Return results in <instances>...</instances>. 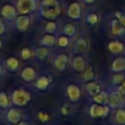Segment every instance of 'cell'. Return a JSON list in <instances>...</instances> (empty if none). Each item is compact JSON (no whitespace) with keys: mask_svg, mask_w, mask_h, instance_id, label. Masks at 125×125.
<instances>
[{"mask_svg":"<svg viewBox=\"0 0 125 125\" xmlns=\"http://www.w3.org/2000/svg\"><path fill=\"white\" fill-rule=\"evenodd\" d=\"M30 99H31L30 94L23 89H16L13 91L12 102L14 104H16L18 106L25 105L30 101Z\"/></svg>","mask_w":125,"mask_h":125,"instance_id":"cell-1","label":"cell"},{"mask_svg":"<svg viewBox=\"0 0 125 125\" xmlns=\"http://www.w3.org/2000/svg\"><path fill=\"white\" fill-rule=\"evenodd\" d=\"M90 115L94 118H98V117H104L106 116L107 112H108V107L107 106H103L100 104H93L90 106Z\"/></svg>","mask_w":125,"mask_h":125,"instance_id":"cell-2","label":"cell"},{"mask_svg":"<svg viewBox=\"0 0 125 125\" xmlns=\"http://www.w3.org/2000/svg\"><path fill=\"white\" fill-rule=\"evenodd\" d=\"M66 93H67V96L69 98V100L72 102V103H76L78 102V100L80 99V96H81V92H80V89L74 85V84H69L66 88Z\"/></svg>","mask_w":125,"mask_h":125,"instance_id":"cell-3","label":"cell"},{"mask_svg":"<svg viewBox=\"0 0 125 125\" xmlns=\"http://www.w3.org/2000/svg\"><path fill=\"white\" fill-rule=\"evenodd\" d=\"M21 111L17 108H10L6 114L7 121L13 125H16L17 123H19L21 121Z\"/></svg>","mask_w":125,"mask_h":125,"instance_id":"cell-4","label":"cell"},{"mask_svg":"<svg viewBox=\"0 0 125 125\" xmlns=\"http://www.w3.org/2000/svg\"><path fill=\"white\" fill-rule=\"evenodd\" d=\"M125 100V96H123L120 92H114L109 94L108 96V104L111 107H116L119 104H121Z\"/></svg>","mask_w":125,"mask_h":125,"instance_id":"cell-5","label":"cell"},{"mask_svg":"<svg viewBox=\"0 0 125 125\" xmlns=\"http://www.w3.org/2000/svg\"><path fill=\"white\" fill-rule=\"evenodd\" d=\"M67 56L65 54H61L59 55L55 61H54V66L56 69H58L59 71H63L66 67V64H67Z\"/></svg>","mask_w":125,"mask_h":125,"instance_id":"cell-6","label":"cell"},{"mask_svg":"<svg viewBox=\"0 0 125 125\" xmlns=\"http://www.w3.org/2000/svg\"><path fill=\"white\" fill-rule=\"evenodd\" d=\"M5 67L10 72H16L20 68V61L16 57H9L5 62Z\"/></svg>","mask_w":125,"mask_h":125,"instance_id":"cell-7","label":"cell"},{"mask_svg":"<svg viewBox=\"0 0 125 125\" xmlns=\"http://www.w3.org/2000/svg\"><path fill=\"white\" fill-rule=\"evenodd\" d=\"M21 77L24 80V81H32L35 77H36V72H35V69L31 66H26L24 67L21 72Z\"/></svg>","mask_w":125,"mask_h":125,"instance_id":"cell-8","label":"cell"},{"mask_svg":"<svg viewBox=\"0 0 125 125\" xmlns=\"http://www.w3.org/2000/svg\"><path fill=\"white\" fill-rule=\"evenodd\" d=\"M111 70L114 72H122L125 70V57H119L112 62Z\"/></svg>","mask_w":125,"mask_h":125,"instance_id":"cell-9","label":"cell"},{"mask_svg":"<svg viewBox=\"0 0 125 125\" xmlns=\"http://www.w3.org/2000/svg\"><path fill=\"white\" fill-rule=\"evenodd\" d=\"M33 7V0H19L18 10L20 13L24 14L29 12Z\"/></svg>","mask_w":125,"mask_h":125,"instance_id":"cell-10","label":"cell"},{"mask_svg":"<svg viewBox=\"0 0 125 125\" xmlns=\"http://www.w3.org/2000/svg\"><path fill=\"white\" fill-rule=\"evenodd\" d=\"M72 67L76 71H84L85 69V61L81 56H75L72 60Z\"/></svg>","mask_w":125,"mask_h":125,"instance_id":"cell-11","label":"cell"},{"mask_svg":"<svg viewBox=\"0 0 125 125\" xmlns=\"http://www.w3.org/2000/svg\"><path fill=\"white\" fill-rule=\"evenodd\" d=\"M86 89L88 91V93L94 97L95 95H97L99 92H101V87L98 83H96L95 81H89L87 84H86Z\"/></svg>","mask_w":125,"mask_h":125,"instance_id":"cell-12","label":"cell"},{"mask_svg":"<svg viewBox=\"0 0 125 125\" xmlns=\"http://www.w3.org/2000/svg\"><path fill=\"white\" fill-rule=\"evenodd\" d=\"M108 94L104 91H101L99 92L97 95H95L93 97V101H95L97 104H106L108 103Z\"/></svg>","mask_w":125,"mask_h":125,"instance_id":"cell-13","label":"cell"},{"mask_svg":"<svg viewBox=\"0 0 125 125\" xmlns=\"http://www.w3.org/2000/svg\"><path fill=\"white\" fill-rule=\"evenodd\" d=\"M123 49H124V46L119 41H111L108 44V50L113 54H118V53L122 52Z\"/></svg>","mask_w":125,"mask_h":125,"instance_id":"cell-14","label":"cell"},{"mask_svg":"<svg viewBox=\"0 0 125 125\" xmlns=\"http://www.w3.org/2000/svg\"><path fill=\"white\" fill-rule=\"evenodd\" d=\"M49 83H50V79L49 78H47L46 76H41V77L37 78V80L35 82V87L37 89L43 91L48 87Z\"/></svg>","mask_w":125,"mask_h":125,"instance_id":"cell-15","label":"cell"},{"mask_svg":"<svg viewBox=\"0 0 125 125\" xmlns=\"http://www.w3.org/2000/svg\"><path fill=\"white\" fill-rule=\"evenodd\" d=\"M29 24V19L26 17H20L17 20V27L21 31H24Z\"/></svg>","mask_w":125,"mask_h":125,"instance_id":"cell-16","label":"cell"},{"mask_svg":"<svg viewBox=\"0 0 125 125\" xmlns=\"http://www.w3.org/2000/svg\"><path fill=\"white\" fill-rule=\"evenodd\" d=\"M95 78V72H94V68L91 64H89L88 66L85 67L84 69V73H83V79L87 82L89 81H93V79Z\"/></svg>","mask_w":125,"mask_h":125,"instance_id":"cell-17","label":"cell"},{"mask_svg":"<svg viewBox=\"0 0 125 125\" xmlns=\"http://www.w3.org/2000/svg\"><path fill=\"white\" fill-rule=\"evenodd\" d=\"M87 46H88V44H87L86 39L83 37H80V38H78V40L75 44V52L83 53L87 50Z\"/></svg>","mask_w":125,"mask_h":125,"instance_id":"cell-18","label":"cell"},{"mask_svg":"<svg viewBox=\"0 0 125 125\" xmlns=\"http://www.w3.org/2000/svg\"><path fill=\"white\" fill-rule=\"evenodd\" d=\"M49 55V50L47 48L41 47V48H37L35 50V57L37 60L39 61H44Z\"/></svg>","mask_w":125,"mask_h":125,"instance_id":"cell-19","label":"cell"},{"mask_svg":"<svg viewBox=\"0 0 125 125\" xmlns=\"http://www.w3.org/2000/svg\"><path fill=\"white\" fill-rule=\"evenodd\" d=\"M15 13H16V12H15V9H14L13 7L9 6V5L4 6L3 9H2V14H3L4 18L7 19V20L13 19V18L15 17Z\"/></svg>","mask_w":125,"mask_h":125,"instance_id":"cell-20","label":"cell"},{"mask_svg":"<svg viewBox=\"0 0 125 125\" xmlns=\"http://www.w3.org/2000/svg\"><path fill=\"white\" fill-rule=\"evenodd\" d=\"M115 121L119 125H125V109L118 108L115 112Z\"/></svg>","mask_w":125,"mask_h":125,"instance_id":"cell-21","label":"cell"},{"mask_svg":"<svg viewBox=\"0 0 125 125\" xmlns=\"http://www.w3.org/2000/svg\"><path fill=\"white\" fill-rule=\"evenodd\" d=\"M9 104H10V102L7 94L4 91H1L0 92V107L5 109V108H8Z\"/></svg>","mask_w":125,"mask_h":125,"instance_id":"cell-22","label":"cell"},{"mask_svg":"<svg viewBox=\"0 0 125 125\" xmlns=\"http://www.w3.org/2000/svg\"><path fill=\"white\" fill-rule=\"evenodd\" d=\"M41 43L47 47H51L55 44V37L53 35H45V36H43Z\"/></svg>","mask_w":125,"mask_h":125,"instance_id":"cell-23","label":"cell"},{"mask_svg":"<svg viewBox=\"0 0 125 125\" xmlns=\"http://www.w3.org/2000/svg\"><path fill=\"white\" fill-rule=\"evenodd\" d=\"M111 30H112V32L114 34L119 35V34H121L123 32V27L117 21H113L112 23H111Z\"/></svg>","mask_w":125,"mask_h":125,"instance_id":"cell-24","label":"cell"},{"mask_svg":"<svg viewBox=\"0 0 125 125\" xmlns=\"http://www.w3.org/2000/svg\"><path fill=\"white\" fill-rule=\"evenodd\" d=\"M123 80H124V75L121 72H116V74H114L112 77L113 84H120Z\"/></svg>","mask_w":125,"mask_h":125,"instance_id":"cell-25","label":"cell"},{"mask_svg":"<svg viewBox=\"0 0 125 125\" xmlns=\"http://www.w3.org/2000/svg\"><path fill=\"white\" fill-rule=\"evenodd\" d=\"M21 59H23V60H28V59L31 57V51H30V49L27 48V47L23 48V49L21 51Z\"/></svg>","mask_w":125,"mask_h":125,"instance_id":"cell-26","label":"cell"},{"mask_svg":"<svg viewBox=\"0 0 125 125\" xmlns=\"http://www.w3.org/2000/svg\"><path fill=\"white\" fill-rule=\"evenodd\" d=\"M37 116H38V119H39L41 122H46V121L49 120V114H48L46 111H43V110L39 111Z\"/></svg>","mask_w":125,"mask_h":125,"instance_id":"cell-27","label":"cell"},{"mask_svg":"<svg viewBox=\"0 0 125 125\" xmlns=\"http://www.w3.org/2000/svg\"><path fill=\"white\" fill-rule=\"evenodd\" d=\"M58 44H59V46H61V47H65V46L68 44V39H67V37H65V36H61V37L58 39Z\"/></svg>","mask_w":125,"mask_h":125,"instance_id":"cell-28","label":"cell"},{"mask_svg":"<svg viewBox=\"0 0 125 125\" xmlns=\"http://www.w3.org/2000/svg\"><path fill=\"white\" fill-rule=\"evenodd\" d=\"M55 30H56V23H55L54 21L48 22L47 25H46V31L52 33V32H54Z\"/></svg>","mask_w":125,"mask_h":125,"instance_id":"cell-29","label":"cell"},{"mask_svg":"<svg viewBox=\"0 0 125 125\" xmlns=\"http://www.w3.org/2000/svg\"><path fill=\"white\" fill-rule=\"evenodd\" d=\"M74 31H75V29H74V26H73V25H71V24H66V25L64 26V32H65L66 34L72 35V34L74 33Z\"/></svg>","mask_w":125,"mask_h":125,"instance_id":"cell-30","label":"cell"},{"mask_svg":"<svg viewBox=\"0 0 125 125\" xmlns=\"http://www.w3.org/2000/svg\"><path fill=\"white\" fill-rule=\"evenodd\" d=\"M117 91L118 92H120L123 96H125V79L121 82V85L118 87V89H117Z\"/></svg>","mask_w":125,"mask_h":125,"instance_id":"cell-31","label":"cell"},{"mask_svg":"<svg viewBox=\"0 0 125 125\" xmlns=\"http://www.w3.org/2000/svg\"><path fill=\"white\" fill-rule=\"evenodd\" d=\"M61 112L64 115H67L68 114V107H67V104H63L62 107H61Z\"/></svg>","mask_w":125,"mask_h":125,"instance_id":"cell-32","label":"cell"},{"mask_svg":"<svg viewBox=\"0 0 125 125\" xmlns=\"http://www.w3.org/2000/svg\"><path fill=\"white\" fill-rule=\"evenodd\" d=\"M116 16L119 18V21H120V22H121L123 25H125V16H123V15H120V14H116Z\"/></svg>","mask_w":125,"mask_h":125,"instance_id":"cell-33","label":"cell"},{"mask_svg":"<svg viewBox=\"0 0 125 125\" xmlns=\"http://www.w3.org/2000/svg\"><path fill=\"white\" fill-rule=\"evenodd\" d=\"M4 31H5V26H4V23L2 22V21L0 20V34H2Z\"/></svg>","mask_w":125,"mask_h":125,"instance_id":"cell-34","label":"cell"},{"mask_svg":"<svg viewBox=\"0 0 125 125\" xmlns=\"http://www.w3.org/2000/svg\"><path fill=\"white\" fill-rule=\"evenodd\" d=\"M3 73H4V67H3V65L0 63V77L3 75Z\"/></svg>","mask_w":125,"mask_h":125,"instance_id":"cell-35","label":"cell"},{"mask_svg":"<svg viewBox=\"0 0 125 125\" xmlns=\"http://www.w3.org/2000/svg\"><path fill=\"white\" fill-rule=\"evenodd\" d=\"M16 125H28V123H26L25 121H20V122L17 123Z\"/></svg>","mask_w":125,"mask_h":125,"instance_id":"cell-36","label":"cell"},{"mask_svg":"<svg viewBox=\"0 0 125 125\" xmlns=\"http://www.w3.org/2000/svg\"><path fill=\"white\" fill-rule=\"evenodd\" d=\"M1 47H2V41L0 40V48H1Z\"/></svg>","mask_w":125,"mask_h":125,"instance_id":"cell-37","label":"cell"}]
</instances>
